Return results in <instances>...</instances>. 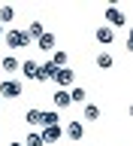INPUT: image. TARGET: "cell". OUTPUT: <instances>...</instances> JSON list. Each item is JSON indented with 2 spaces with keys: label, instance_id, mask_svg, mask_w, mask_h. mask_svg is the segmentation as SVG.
<instances>
[{
  "label": "cell",
  "instance_id": "cell-1",
  "mask_svg": "<svg viewBox=\"0 0 133 146\" xmlns=\"http://www.w3.org/2000/svg\"><path fill=\"white\" fill-rule=\"evenodd\" d=\"M3 40H6L9 49H27V46H30L27 34H24V31H18V27H9L6 34H3Z\"/></svg>",
  "mask_w": 133,
  "mask_h": 146
},
{
  "label": "cell",
  "instance_id": "cell-2",
  "mask_svg": "<svg viewBox=\"0 0 133 146\" xmlns=\"http://www.w3.org/2000/svg\"><path fill=\"white\" fill-rule=\"evenodd\" d=\"M52 82L58 85V88H64V91H67V88L73 85V82H76V73H73L70 67H54V73H52Z\"/></svg>",
  "mask_w": 133,
  "mask_h": 146
},
{
  "label": "cell",
  "instance_id": "cell-3",
  "mask_svg": "<svg viewBox=\"0 0 133 146\" xmlns=\"http://www.w3.org/2000/svg\"><path fill=\"white\" fill-rule=\"evenodd\" d=\"M21 91H24V85L18 79H3L0 82V100L6 98V100H15V98H21Z\"/></svg>",
  "mask_w": 133,
  "mask_h": 146
},
{
  "label": "cell",
  "instance_id": "cell-4",
  "mask_svg": "<svg viewBox=\"0 0 133 146\" xmlns=\"http://www.w3.org/2000/svg\"><path fill=\"white\" fill-rule=\"evenodd\" d=\"M106 21H109L106 27H112V31L115 27H127V18H124V12L118 6H106Z\"/></svg>",
  "mask_w": 133,
  "mask_h": 146
},
{
  "label": "cell",
  "instance_id": "cell-5",
  "mask_svg": "<svg viewBox=\"0 0 133 146\" xmlns=\"http://www.w3.org/2000/svg\"><path fill=\"white\" fill-rule=\"evenodd\" d=\"M64 134L70 137V140H82V137H85V122H82V119L67 122V131H64Z\"/></svg>",
  "mask_w": 133,
  "mask_h": 146
},
{
  "label": "cell",
  "instance_id": "cell-6",
  "mask_svg": "<svg viewBox=\"0 0 133 146\" xmlns=\"http://www.w3.org/2000/svg\"><path fill=\"white\" fill-rule=\"evenodd\" d=\"M54 46H58V36H54V34H43L39 40H36V49H39V52H48V55H52Z\"/></svg>",
  "mask_w": 133,
  "mask_h": 146
},
{
  "label": "cell",
  "instance_id": "cell-7",
  "mask_svg": "<svg viewBox=\"0 0 133 146\" xmlns=\"http://www.w3.org/2000/svg\"><path fill=\"white\" fill-rule=\"evenodd\" d=\"M94 36H97L100 46H112V43H115V31H112V27H106V25H100Z\"/></svg>",
  "mask_w": 133,
  "mask_h": 146
},
{
  "label": "cell",
  "instance_id": "cell-8",
  "mask_svg": "<svg viewBox=\"0 0 133 146\" xmlns=\"http://www.w3.org/2000/svg\"><path fill=\"white\" fill-rule=\"evenodd\" d=\"M39 125H43V128L61 125V113H58V110H43V113H39Z\"/></svg>",
  "mask_w": 133,
  "mask_h": 146
},
{
  "label": "cell",
  "instance_id": "cell-9",
  "mask_svg": "<svg viewBox=\"0 0 133 146\" xmlns=\"http://www.w3.org/2000/svg\"><path fill=\"white\" fill-rule=\"evenodd\" d=\"M43 143L48 146V143H58V140H61V125H48V128H43Z\"/></svg>",
  "mask_w": 133,
  "mask_h": 146
},
{
  "label": "cell",
  "instance_id": "cell-10",
  "mask_svg": "<svg viewBox=\"0 0 133 146\" xmlns=\"http://www.w3.org/2000/svg\"><path fill=\"white\" fill-rule=\"evenodd\" d=\"M18 70L24 73V79H33V82H36V76H39V64L27 58V61H21V67H18Z\"/></svg>",
  "mask_w": 133,
  "mask_h": 146
},
{
  "label": "cell",
  "instance_id": "cell-11",
  "mask_svg": "<svg viewBox=\"0 0 133 146\" xmlns=\"http://www.w3.org/2000/svg\"><path fill=\"white\" fill-rule=\"evenodd\" d=\"M54 110H67V107H70V91H64V88H58V91H54Z\"/></svg>",
  "mask_w": 133,
  "mask_h": 146
},
{
  "label": "cell",
  "instance_id": "cell-12",
  "mask_svg": "<svg viewBox=\"0 0 133 146\" xmlns=\"http://www.w3.org/2000/svg\"><path fill=\"white\" fill-rule=\"evenodd\" d=\"M97 67L100 70H112V67H115V58H112L109 52H100L97 55Z\"/></svg>",
  "mask_w": 133,
  "mask_h": 146
},
{
  "label": "cell",
  "instance_id": "cell-13",
  "mask_svg": "<svg viewBox=\"0 0 133 146\" xmlns=\"http://www.w3.org/2000/svg\"><path fill=\"white\" fill-rule=\"evenodd\" d=\"M0 67H3V70H6V73H15L18 67H21V61H18L15 55H6V58L0 61Z\"/></svg>",
  "mask_w": 133,
  "mask_h": 146
},
{
  "label": "cell",
  "instance_id": "cell-14",
  "mask_svg": "<svg viewBox=\"0 0 133 146\" xmlns=\"http://www.w3.org/2000/svg\"><path fill=\"white\" fill-rule=\"evenodd\" d=\"M24 34H27V40H39V36L45 34V31H43V21H30V27H27Z\"/></svg>",
  "mask_w": 133,
  "mask_h": 146
},
{
  "label": "cell",
  "instance_id": "cell-15",
  "mask_svg": "<svg viewBox=\"0 0 133 146\" xmlns=\"http://www.w3.org/2000/svg\"><path fill=\"white\" fill-rule=\"evenodd\" d=\"M9 21H15V6H0V25H9Z\"/></svg>",
  "mask_w": 133,
  "mask_h": 146
},
{
  "label": "cell",
  "instance_id": "cell-16",
  "mask_svg": "<svg viewBox=\"0 0 133 146\" xmlns=\"http://www.w3.org/2000/svg\"><path fill=\"white\" fill-rule=\"evenodd\" d=\"M48 64H52V67H67V52H64V49H54Z\"/></svg>",
  "mask_w": 133,
  "mask_h": 146
},
{
  "label": "cell",
  "instance_id": "cell-17",
  "mask_svg": "<svg viewBox=\"0 0 133 146\" xmlns=\"http://www.w3.org/2000/svg\"><path fill=\"white\" fill-rule=\"evenodd\" d=\"M85 119H88V122H97L100 119V107L97 104H85ZM85 119H82V122H85Z\"/></svg>",
  "mask_w": 133,
  "mask_h": 146
},
{
  "label": "cell",
  "instance_id": "cell-18",
  "mask_svg": "<svg viewBox=\"0 0 133 146\" xmlns=\"http://www.w3.org/2000/svg\"><path fill=\"white\" fill-rule=\"evenodd\" d=\"M85 98H88V94H85L82 85H76V88L70 91V104H85Z\"/></svg>",
  "mask_w": 133,
  "mask_h": 146
},
{
  "label": "cell",
  "instance_id": "cell-19",
  "mask_svg": "<svg viewBox=\"0 0 133 146\" xmlns=\"http://www.w3.org/2000/svg\"><path fill=\"white\" fill-rule=\"evenodd\" d=\"M39 113H43V110H27V113H24V122L30 128H36V125H39Z\"/></svg>",
  "mask_w": 133,
  "mask_h": 146
},
{
  "label": "cell",
  "instance_id": "cell-20",
  "mask_svg": "<svg viewBox=\"0 0 133 146\" xmlns=\"http://www.w3.org/2000/svg\"><path fill=\"white\" fill-rule=\"evenodd\" d=\"M24 146H45V143H43V137L36 134V131H30V134L24 137Z\"/></svg>",
  "mask_w": 133,
  "mask_h": 146
},
{
  "label": "cell",
  "instance_id": "cell-21",
  "mask_svg": "<svg viewBox=\"0 0 133 146\" xmlns=\"http://www.w3.org/2000/svg\"><path fill=\"white\" fill-rule=\"evenodd\" d=\"M3 34H6V27H3V25H0V36H3Z\"/></svg>",
  "mask_w": 133,
  "mask_h": 146
},
{
  "label": "cell",
  "instance_id": "cell-22",
  "mask_svg": "<svg viewBox=\"0 0 133 146\" xmlns=\"http://www.w3.org/2000/svg\"><path fill=\"white\" fill-rule=\"evenodd\" d=\"M9 146H24V143H9Z\"/></svg>",
  "mask_w": 133,
  "mask_h": 146
},
{
  "label": "cell",
  "instance_id": "cell-23",
  "mask_svg": "<svg viewBox=\"0 0 133 146\" xmlns=\"http://www.w3.org/2000/svg\"><path fill=\"white\" fill-rule=\"evenodd\" d=\"M0 110H3V100H0Z\"/></svg>",
  "mask_w": 133,
  "mask_h": 146
}]
</instances>
